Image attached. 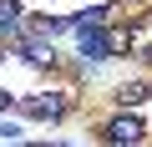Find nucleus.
I'll list each match as a JSON object with an SVG mask.
<instances>
[{
	"label": "nucleus",
	"instance_id": "1",
	"mask_svg": "<svg viewBox=\"0 0 152 147\" xmlns=\"http://www.w3.org/2000/svg\"><path fill=\"white\" fill-rule=\"evenodd\" d=\"M20 112H26V117H36V122H56V117H66V97H61V91L26 97V102H20Z\"/></svg>",
	"mask_w": 152,
	"mask_h": 147
},
{
	"label": "nucleus",
	"instance_id": "4",
	"mask_svg": "<svg viewBox=\"0 0 152 147\" xmlns=\"http://www.w3.org/2000/svg\"><path fill=\"white\" fill-rule=\"evenodd\" d=\"M20 31V5L15 0H0V36H15Z\"/></svg>",
	"mask_w": 152,
	"mask_h": 147
},
{
	"label": "nucleus",
	"instance_id": "7",
	"mask_svg": "<svg viewBox=\"0 0 152 147\" xmlns=\"http://www.w3.org/2000/svg\"><path fill=\"white\" fill-rule=\"evenodd\" d=\"M0 61H5V46H0Z\"/></svg>",
	"mask_w": 152,
	"mask_h": 147
},
{
	"label": "nucleus",
	"instance_id": "3",
	"mask_svg": "<svg viewBox=\"0 0 152 147\" xmlns=\"http://www.w3.org/2000/svg\"><path fill=\"white\" fill-rule=\"evenodd\" d=\"M81 51H86V61H102V56H112V41L102 31H81Z\"/></svg>",
	"mask_w": 152,
	"mask_h": 147
},
{
	"label": "nucleus",
	"instance_id": "5",
	"mask_svg": "<svg viewBox=\"0 0 152 147\" xmlns=\"http://www.w3.org/2000/svg\"><path fill=\"white\" fill-rule=\"evenodd\" d=\"M117 102H122V107H137V102H147V81H127V86H117Z\"/></svg>",
	"mask_w": 152,
	"mask_h": 147
},
{
	"label": "nucleus",
	"instance_id": "2",
	"mask_svg": "<svg viewBox=\"0 0 152 147\" xmlns=\"http://www.w3.org/2000/svg\"><path fill=\"white\" fill-rule=\"evenodd\" d=\"M142 132H147V127H142V122H137V117H127V112H122V117H112V122H107V142H112V147H132V142H137V137H142Z\"/></svg>",
	"mask_w": 152,
	"mask_h": 147
},
{
	"label": "nucleus",
	"instance_id": "6",
	"mask_svg": "<svg viewBox=\"0 0 152 147\" xmlns=\"http://www.w3.org/2000/svg\"><path fill=\"white\" fill-rule=\"evenodd\" d=\"M5 107H10V91H0V112H5Z\"/></svg>",
	"mask_w": 152,
	"mask_h": 147
}]
</instances>
